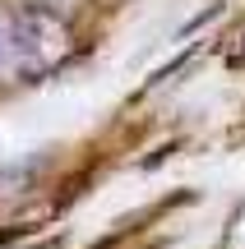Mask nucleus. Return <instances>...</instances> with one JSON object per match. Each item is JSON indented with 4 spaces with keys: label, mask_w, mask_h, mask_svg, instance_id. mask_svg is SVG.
<instances>
[{
    "label": "nucleus",
    "mask_w": 245,
    "mask_h": 249,
    "mask_svg": "<svg viewBox=\"0 0 245 249\" xmlns=\"http://www.w3.org/2000/svg\"><path fill=\"white\" fill-rule=\"evenodd\" d=\"M0 37H5V14H0Z\"/></svg>",
    "instance_id": "obj_2"
},
{
    "label": "nucleus",
    "mask_w": 245,
    "mask_h": 249,
    "mask_svg": "<svg viewBox=\"0 0 245 249\" xmlns=\"http://www.w3.org/2000/svg\"><path fill=\"white\" fill-rule=\"evenodd\" d=\"M70 51V33L56 14H5L0 79H37L56 70Z\"/></svg>",
    "instance_id": "obj_1"
}]
</instances>
